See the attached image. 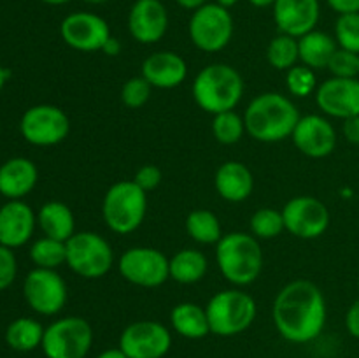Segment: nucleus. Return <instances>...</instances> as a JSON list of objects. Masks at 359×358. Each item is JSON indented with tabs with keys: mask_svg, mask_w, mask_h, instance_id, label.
<instances>
[{
	"mask_svg": "<svg viewBox=\"0 0 359 358\" xmlns=\"http://www.w3.org/2000/svg\"><path fill=\"white\" fill-rule=\"evenodd\" d=\"M242 116L245 132L258 142L266 144L290 139L300 119V112L293 100L277 91L256 95Z\"/></svg>",
	"mask_w": 359,
	"mask_h": 358,
	"instance_id": "2",
	"label": "nucleus"
},
{
	"mask_svg": "<svg viewBox=\"0 0 359 358\" xmlns=\"http://www.w3.org/2000/svg\"><path fill=\"white\" fill-rule=\"evenodd\" d=\"M328 307L321 288L307 279H294L273 298L272 319L283 339L307 344L325 330Z\"/></svg>",
	"mask_w": 359,
	"mask_h": 358,
	"instance_id": "1",
	"label": "nucleus"
},
{
	"mask_svg": "<svg viewBox=\"0 0 359 358\" xmlns=\"http://www.w3.org/2000/svg\"><path fill=\"white\" fill-rule=\"evenodd\" d=\"M41 2L48 4V6H63V4H69L70 0H41Z\"/></svg>",
	"mask_w": 359,
	"mask_h": 358,
	"instance_id": "49",
	"label": "nucleus"
},
{
	"mask_svg": "<svg viewBox=\"0 0 359 358\" xmlns=\"http://www.w3.org/2000/svg\"><path fill=\"white\" fill-rule=\"evenodd\" d=\"M118 270L125 281L140 288H158L170 279V258L149 246H135L119 256Z\"/></svg>",
	"mask_w": 359,
	"mask_h": 358,
	"instance_id": "10",
	"label": "nucleus"
},
{
	"mask_svg": "<svg viewBox=\"0 0 359 358\" xmlns=\"http://www.w3.org/2000/svg\"><path fill=\"white\" fill-rule=\"evenodd\" d=\"M177 6H181L182 9H188V11H195L198 9V7L205 6V4H209L210 0H174Z\"/></svg>",
	"mask_w": 359,
	"mask_h": 358,
	"instance_id": "44",
	"label": "nucleus"
},
{
	"mask_svg": "<svg viewBox=\"0 0 359 358\" xmlns=\"http://www.w3.org/2000/svg\"><path fill=\"white\" fill-rule=\"evenodd\" d=\"M153 86L142 76L130 77L121 88V102L130 109H139L151 98Z\"/></svg>",
	"mask_w": 359,
	"mask_h": 358,
	"instance_id": "36",
	"label": "nucleus"
},
{
	"mask_svg": "<svg viewBox=\"0 0 359 358\" xmlns=\"http://www.w3.org/2000/svg\"><path fill=\"white\" fill-rule=\"evenodd\" d=\"M318 77L316 70L307 65H294L286 72V88L293 97L304 98L316 93L318 90Z\"/></svg>",
	"mask_w": 359,
	"mask_h": 358,
	"instance_id": "34",
	"label": "nucleus"
},
{
	"mask_svg": "<svg viewBox=\"0 0 359 358\" xmlns=\"http://www.w3.org/2000/svg\"><path fill=\"white\" fill-rule=\"evenodd\" d=\"M18 276V260L11 248L0 244V291L9 288Z\"/></svg>",
	"mask_w": 359,
	"mask_h": 358,
	"instance_id": "38",
	"label": "nucleus"
},
{
	"mask_svg": "<svg viewBox=\"0 0 359 358\" xmlns=\"http://www.w3.org/2000/svg\"><path fill=\"white\" fill-rule=\"evenodd\" d=\"M191 91L196 105L214 116L237 107L244 97V79L228 63H210L196 74Z\"/></svg>",
	"mask_w": 359,
	"mask_h": 358,
	"instance_id": "4",
	"label": "nucleus"
},
{
	"mask_svg": "<svg viewBox=\"0 0 359 358\" xmlns=\"http://www.w3.org/2000/svg\"><path fill=\"white\" fill-rule=\"evenodd\" d=\"M170 325L179 336L186 339H203L207 333H210L205 307L195 302H181L174 305L170 311Z\"/></svg>",
	"mask_w": 359,
	"mask_h": 358,
	"instance_id": "25",
	"label": "nucleus"
},
{
	"mask_svg": "<svg viewBox=\"0 0 359 358\" xmlns=\"http://www.w3.org/2000/svg\"><path fill=\"white\" fill-rule=\"evenodd\" d=\"M210 333L219 337H233L245 332L258 314L256 300L238 288L217 291L205 305Z\"/></svg>",
	"mask_w": 359,
	"mask_h": 358,
	"instance_id": "6",
	"label": "nucleus"
},
{
	"mask_svg": "<svg viewBox=\"0 0 359 358\" xmlns=\"http://www.w3.org/2000/svg\"><path fill=\"white\" fill-rule=\"evenodd\" d=\"M249 4L258 9H265V7H272L276 4V0H249Z\"/></svg>",
	"mask_w": 359,
	"mask_h": 358,
	"instance_id": "46",
	"label": "nucleus"
},
{
	"mask_svg": "<svg viewBox=\"0 0 359 358\" xmlns=\"http://www.w3.org/2000/svg\"><path fill=\"white\" fill-rule=\"evenodd\" d=\"M83 2L90 4V6H102V4L109 2V0H83Z\"/></svg>",
	"mask_w": 359,
	"mask_h": 358,
	"instance_id": "50",
	"label": "nucleus"
},
{
	"mask_svg": "<svg viewBox=\"0 0 359 358\" xmlns=\"http://www.w3.org/2000/svg\"><path fill=\"white\" fill-rule=\"evenodd\" d=\"M37 214L23 200H9L0 207V244L21 248L34 235Z\"/></svg>",
	"mask_w": 359,
	"mask_h": 358,
	"instance_id": "20",
	"label": "nucleus"
},
{
	"mask_svg": "<svg viewBox=\"0 0 359 358\" xmlns=\"http://www.w3.org/2000/svg\"><path fill=\"white\" fill-rule=\"evenodd\" d=\"M30 260L39 269H58L67 263V242L41 237L30 246Z\"/></svg>",
	"mask_w": 359,
	"mask_h": 358,
	"instance_id": "31",
	"label": "nucleus"
},
{
	"mask_svg": "<svg viewBox=\"0 0 359 358\" xmlns=\"http://www.w3.org/2000/svg\"><path fill=\"white\" fill-rule=\"evenodd\" d=\"M291 139L302 154L318 160L330 157L335 151L337 130L325 116L307 114L300 116Z\"/></svg>",
	"mask_w": 359,
	"mask_h": 358,
	"instance_id": "17",
	"label": "nucleus"
},
{
	"mask_svg": "<svg viewBox=\"0 0 359 358\" xmlns=\"http://www.w3.org/2000/svg\"><path fill=\"white\" fill-rule=\"evenodd\" d=\"M9 76H11V70L6 69V67L0 65V91H2L4 86H6V83H7V79H9Z\"/></svg>",
	"mask_w": 359,
	"mask_h": 358,
	"instance_id": "47",
	"label": "nucleus"
},
{
	"mask_svg": "<svg viewBox=\"0 0 359 358\" xmlns=\"http://www.w3.org/2000/svg\"><path fill=\"white\" fill-rule=\"evenodd\" d=\"M233 16L230 9L209 2L191 13L188 34L193 46L203 53H217L230 44L233 37Z\"/></svg>",
	"mask_w": 359,
	"mask_h": 358,
	"instance_id": "8",
	"label": "nucleus"
},
{
	"mask_svg": "<svg viewBox=\"0 0 359 358\" xmlns=\"http://www.w3.org/2000/svg\"><path fill=\"white\" fill-rule=\"evenodd\" d=\"M272 16L280 34L300 39L316 30L321 18V4L319 0H276Z\"/></svg>",
	"mask_w": 359,
	"mask_h": 358,
	"instance_id": "19",
	"label": "nucleus"
},
{
	"mask_svg": "<svg viewBox=\"0 0 359 358\" xmlns=\"http://www.w3.org/2000/svg\"><path fill=\"white\" fill-rule=\"evenodd\" d=\"M20 132L23 139L32 146H56L69 137L70 119L67 112L58 105H32L21 116Z\"/></svg>",
	"mask_w": 359,
	"mask_h": 358,
	"instance_id": "11",
	"label": "nucleus"
},
{
	"mask_svg": "<svg viewBox=\"0 0 359 358\" xmlns=\"http://www.w3.org/2000/svg\"><path fill=\"white\" fill-rule=\"evenodd\" d=\"M93 346V329L81 316H65L46 326L42 351L46 358H86Z\"/></svg>",
	"mask_w": 359,
	"mask_h": 358,
	"instance_id": "9",
	"label": "nucleus"
},
{
	"mask_svg": "<svg viewBox=\"0 0 359 358\" xmlns=\"http://www.w3.org/2000/svg\"><path fill=\"white\" fill-rule=\"evenodd\" d=\"M67 265L84 279H100L114 265V251L97 232H76L67 241Z\"/></svg>",
	"mask_w": 359,
	"mask_h": 358,
	"instance_id": "7",
	"label": "nucleus"
},
{
	"mask_svg": "<svg viewBox=\"0 0 359 358\" xmlns=\"http://www.w3.org/2000/svg\"><path fill=\"white\" fill-rule=\"evenodd\" d=\"M286 230L284 227L283 211H277L273 207H262L251 216V232L256 239L270 241V239L279 237Z\"/></svg>",
	"mask_w": 359,
	"mask_h": 358,
	"instance_id": "33",
	"label": "nucleus"
},
{
	"mask_svg": "<svg viewBox=\"0 0 359 358\" xmlns=\"http://www.w3.org/2000/svg\"><path fill=\"white\" fill-rule=\"evenodd\" d=\"M60 35L69 48L83 53L102 51L111 37V27L102 16L88 11L67 14L60 23Z\"/></svg>",
	"mask_w": 359,
	"mask_h": 358,
	"instance_id": "15",
	"label": "nucleus"
},
{
	"mask_svg": "<svg viewBox=\"0 0 359 358\" xmlns=\"http://www.w3.org/2000/svg\"><path fill=\"white\" fill-rule=\"evenodd\" d=\"M216 263L224 279L237 288L255 283L265 263L259 239L248 232L224 234L216 244Z\"/></svg>",
	"mask_w": 359,
	"mask_h": 358,
	"instance_id": "3",
	"label": "nucleus"
},
{
	"mask_svg": "<svg viewBox=\"0 0 359 358\" xmlns=\"http://www.w3.org/2000/svg\"><path fill=\"white\" fill-rule=\"evenodd\" d=\"M37 225L46 237L67 242L76 234V218L65 202L49 200L37 213Z\"/></svg>",
	"mask_w": 359,
	"mask_h": 358,
	"instance_id": "24",
	"label": "nucleus"
},
{
	"mask_svg": "<svg viewBox=\"0 0 359 358\" xmlns=\"http://www.w3.org/2000/svg\"><path fill=\"white\" fill-rule=\"evenodd\" d=\"M168 30V11L161 0H135L128 13V32L140 44H156Z\"/></svg>",
	"mask_w": 359,
	"mask_h": 358,
	"instance_id": "18",
	"label": "nucleus"
},
{
	"mask_svg": "<svg viewBox=\"0 0 359 358\" xmlns=\"http://www.w3.org/2000/svg\"><path fill=\"white\" fill-rule=\"evenodd\" d=\"M161 178H163V175H161V171L158 165L146 164L135 172L133 181H135L144 192H153V190H156L158 186H160Z\"/></svg>",
	"mask_w": 359,
	"mask_h": 358,
	"instance_id": "39",
	"label": "nucleus"
},
{
	"mask_svg": "<svg viewBox=\"0 0 359 358\" xmlns=\"http://www.w3.org/2000/svg\"><path fill=\"white\" fill-rule=\"evenodd\" d=\"M358 288H359V276H358Z\"/></svg>",
	"mask_w": 359,
	"mask_h": 358,
	"instance_id": "51",
	"label": "nucleus"
},
{
	"mask_svg": "<svg viewBox=\"0 0 359 358\" xmlns=\"http://www.w3.org/2000/svg\"><path fill=\"white\" fill-rule=\"evenodd\" d=\"M283 218L286 230L305 241L321 237L330 227V211L326 204L309 195L287 200L283 207Z\"/></svg>",
	"mask_w": 359,
	"mask_h": 358,
	"instance_id": "14",
	"label": "nucleus"
},
{
	"mask_svg": "<svg viewBox=\"0 0 359 358\" xmlns=\"http://www.w3.org/2000/svg\"><path fill=\"white\" fill-rule=\"evenodd\" d=\"M209 262L202 251L193 248L181 249L170 258V279L179 284H195L205 277Z\"/></svg>",
	"mask_w": 359,
	"mask_h": 358,
	"instance_id": "27",
	"label": "nucleus"
},
{
	"mask_svg": "<svg viewBox=\"0 0 359 358\" xmlns=\"http://www.w3.org/2000/svg\"><path fill=\"white\" fill-rule=\"evenodd\" d=\"M23 297L32 311L41 316H55L65 307L69 288L55 269H39L27 274L23 281Z\"/></svg>",
	"mask_w": 359,
	"mask_h": 358,
	"instance_id": "12",
	"label": "nucleus"
},
{
	"mask_svg": "<svg viewBox=\"0 0 359 358\" xmlns=\"http://www.w3.org/2000/svg\"><path fill=\"white\" fill-rule=\"evenodd\" d=\"M186 232L198 244H217L223 237L221 221L212 211L195 209L186 218Z\"/></svg>",
	"mask_w": 359,
	"mask_h": 358,
	"instance_id": "29",
	"label": "nucleus"
},
{
	"mask_svg": "<svg viewBox=\"0 0 359 358\" xmlns=\"http://www.w3.org/2000/svg\"><path fill=\"white\" fill-rule=\"evenodd\" d=\"M147 214V192L133 179L118 181L105 192L102 200V218L111 232L126 235L144 223Z\"/></svg>",
	"mask_w": 359,
	"mask_h": 358,
	"instance_id": "5",
	"label": "nucleus"
},
{
	"mask_svg": "<svg viewBox=\"0 0 359 358\" xmlns=\"http://www.w3.org/2000/svg\"><path fill=\"white\" fill-rule=\"evenodd\" d=\"M266 60L276 70H287L294 67L300 60L298 39L286 34H277L266 46Z\"/></svg>",
	"mask_w": 359,
	"mask_h": 358,
	"instance_id": "30",
	"label": "nucleus"
},
{
	"mask_svg": "<svg viewBox=\"0 0 359 358\" xmlns=\"http://www.w3.org/2000/svg\"><path fill=\"white\" fill-rule=\"evenodd\" d=\"M44 330L41 321L28 318V316H21V318L11 321L6 329V343L11 350L28 353V351H34L42 346Z\"/></svg>",
	"mask_w": 359,
	"mask_h": 358,
	"instance_id": "28",
	"label": "nucleus"
},
{
	"mask_svg": "<svg viewBox=\"0 0 359 358\" xmlns=\"http://www.w3.org/2000/svg\"><path fill=\"white\" fill-rule=\"evenodd\" d=\"M346 329L354 339H359V298L349 305L346 312Z\"/></svg>",
	"mask_w": 359,
	"mask_h": 358,
	"instance_id": "40",
	"label": "nucleus"
},
{
	"mask_svg": "<svg viewBox=\"0 0 359 358\" xmlns=\"http://www.w3.org/2000/svg\"><path fill=\"white\" fill-rule=\"evenodd\" d=\"M214 2L219 4V6H223V7H226V9H231V7L237 6L241 0H214Z\"/></svg>",
	"mask_w": 359,
	"mask_h": 358,
	"instance_id": "48",
	"label": "nucleus"
},
{
	"mask_svg": "<svg viewBox=\"0 0 359 358\" xmlns=\"http://www.w3.org/2000/svg\"><path fill=\"white\" fill-rule=\"evenodd\" d=\"M217 195L231 204L244 202L255 190V178L251 168L237 160H228L217 167L214 175Z\"/></svg>",
	"mask_w": 359,
	"mask_h": 358,
	"instance_id": "22",
	"label": "nucleus"
},
{
	"mask_svg": "<svg viewBox=\"0 0 359 358\" xmlns=\"http://www.w3.org/2000/svg\"><path fill=\"white\" fill-rule=\"evenodd\" d=\"M102 53L107 56H118L119 53H121V42H119V39L111 35V37L107 39V42L104 44V48H102Z\"/></svg>",
	"mask_w": 359,
	"mask_h": 358,
	"instance_id": "43",
	"label": "nucleus"
},
{
	"mask_svg": "<svg viewBox=\"0 0 359 358\" xmlns=\"http://www.w3.org/2000/svg\"><path fill=\"white\" fill-rule=\"evenodd\" d=\"M335 41L339 48L359 55V13L340 14L337 18Z\"/></svg>",
	"mask_w": 359,
	"mask_h": 358,
	"instance_id": "35",
	"label": "nucleus"
},
{
	"mask_svg": "<svg viewBox=\"0 0 359 358\" xmlns=\"http://www.w3.org/2000/svg\"><path fill=\"white\" fill-rule=\"evenodd\" d=\"M212 133L219 144H224V146L237 144L244 137V133H248L245 132L244 116L235 112V109L214 114Z\"/></svg>",
	"mask_w": 359,
	"mask_h": 358,
	"instance_id": "32",
	"label": "nucleus"
},
{
	"mask_svg": "<svg viewBox=\"0 0 359 358\" xmlns=\"http://www.w3.org/2000/svg\"><path fill=\"white\" fill-rule=\"evenodd\" d=\"M97 358H128L125 353H123L121 347H109V350H104Z\"/></svg>",
	"mask_w": 359,
	"mask_h": 358,
	"instance_id": "45",
	"label": "nucleus"
},
{
	"mask_svg": "<svg viewBox=\"0 0 359 358\" xmlns=\"http://www.w3.org/2000/svg\"><path fill=\"white\" fill-rule=\"evenodd\" d=\"M140 76L153 88L172 90L188 77V63L175 51H156L142 62Z\"/></svg>",
	"mask_w": 359,
	"mask_h": 358,
	"instance_id": "21",
	"label": "nucleus"
},
{
	"mask_svg": "<svg viewBox=\"0 0 359 358\" xmlns=\"http://www.w3.org/2000/svg\"><path fill=\"white\" fill-rule=\"evenodd\" d=\"M119 347L128 358H163L172 347V333L163 323L140 319L125 326Z\"/></svg>",
	"mask_w": 359,
	"mask_h": 358,
	"instance_id": "13",
	"label": "nucleus"
},
{
	"mask_svg": "<svg viewBox=\"0 0 359 358\" xmlns=\"http://www.w3.org/2000/svg\"><path fill=\"white\" fill-rule=\"evenodd\" d=\"M39 181L37 165L23 157L11 158L0 165V195L9 200H23Z\"/></svg>",
	"mask_w": 359,
	"mask_h": 358,
	"instance_id": "23",
	"label": "nucleus"
},
{
	"mask_svg": "<svg viewBox=\"0 0 359 358\" xmlns=\"http://www.w3.org/2000/svg\"><path fill=\"white\" fill-rule=\"evenodd\" d=\"M332 77H359V55L339 48L328 63Z\"/></svg>",
	"mask_w": 359,
	"mask_h": 358,
	"instance_id": "37",
	"label": "nucleus"
},
{
	"mask_svg": "<svg viewBox=\"0 0 359 358\" xmlns=\"http://www.w3.org/2000/svg\"><path fill=\"white\" fill-rule=\"evenodd\" d=\"M330 9L337 14H354L359 13V0H326Z\"/></svg>",
	"mask_w": 359,
	"mask_h": 358,
	"instance_id": "41",
	"label": "nucleus"
},
{
	"mask_svg": "<svg viewBox=\"0 0 359 358\" xmlns=\"http://www.w3.org/2000/svg\"><path fill=\"white\" fill-rule=\"evenodd\" d=\"M342 133L346 137L347 142L359 144V116L344 119L342 123Z\"/></svg>",
	"mask_w": 359,
	"mask_h": 358,
	"instance_id": "42",
	"label": "nucleus"
},
{
	"mask_svg": "<svg viewBox=\"0 0 359 358\" xmlns=\"http://www.w3.org/2000/svg\"><path fill=\"white\" fill-rule=\"evenodd\" d=\"M298 49H300V62L311 69H328L333 53L339 49L335 37L323 30H312L298 39Z\"/></svg>",
	"mask_w": 359,
	"mask_h": 358,
	"instance_id": "26",
	"label": "nucleus"
},
{
	"mask_svg": "<svg viewBox=\"0 0 359 358\" xmlns=\"http://www.w3.org/2000/svg\"><path fill=\"white\" fill-rule=\"evenodd\" d=\"M316 104L332 118L359 116V77H330L314 93Z\"/></svg>",
	"mask_w": 359,
	"mask_h": 358,
	"instance_id": "16",
	"label": "nucleus"
}]
</instances>
